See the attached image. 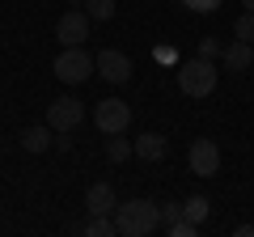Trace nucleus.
<instances>
[{"label": "nucleus", "instance_id": "obj_1", "mask_svg": "<svg viewBox=\"0 0 254 237\" xmlns=\"http://www.w3.org/2000/svg\"><path fill=\"white\" fill-rule=\"evenodd\" d=\"M115 225L123 237H148L161 229V203L153 199H127L115 208Z\"/></svg>", "mask_w": 254, "mask_h": 237}, {"label": "nucleus", "instance_id": "obj_2", "mask_svg": "<svg viewBox=\"0 0 254 237\" xmlns=\"http://www.w3.org/2000/svg\"><path fill=\"white\" fill-rule=\"evenodd\" d=\"M216 85H220V72H216L212 59L195 55V59L178 64V89L187 93V98H208V93H216Z\"/></svg>", "mask_w": 254, "mask_h": 237}, {"label": "nucleus", "instance_id": "obj_3", "mask_svg": "<svg viewBox=\"0 0 254 237\" xmlns=\"http://www.w3.org/2000/svg\"><path fill=\"white\" fill-rule=\"evenodd\" d=\"M51 68H55V76H60L64 85H85L89 76H98V59H93L85 47H64Z\"/></svg>", "mask_w": 254, "mask_h": 237}, {"label": "nucleus", "instance_id": "obj_4", "mask_svg": "<svg viewBox=\"0 0 254 237\" xmlns=\"http://www.w3.org/2000/svg\"><path fill=\"white\" fill-rule=\"evenodd\" d=\"M93 123H98L102 136H119V131L131 127V106L123 98H102L93 102Z\"/></svg>", "mask_w": 254, "mask_h": 237}, {"label": "nucleus", "instance_id": "obj_5", "mask_svg": "<svg viewBox=\"0 0 254 237\" xmlns=\"http://www.w3.org/2000/svg\"><path fill=\"white\" fill-rule=\"evenodd\" d=\"M85 118V102L72 98V93H64V98H55L51 106H47V123H51V131L60 136V131H76Z\"/></svg>", "mask_w": 254, "mask_h": 237}, {"label": "nucleus", "instance_id": "obj_6", "mask_svg": "<svg viewBox=\"0 0 254 237\" xmlns=\"http://www.w3.org/2000/svg\"><path fill=\"white\" fill-rule=\"evenodd\" d=\"M89 13L85 9H68L60 21H55V38H60V47H81L85 38H89Z\"/></svg>", "mask_w": 254, "mask_h": 237}, {"label": "nucleus", "instance_id": "obj_7", "mask_svg": "<svg viewBox=\"0 0 254 237\" xmlns=\"http://www.w3.org/2000/svg\"><path fill=\"white\" fill-rule=\"evenodd\" d=\"M187 161H190V174H199V178H216L220 174V148H216V140H195L190 144V153H187Z\"/></svg>", "mask_w": 254, "mask_h": 237}, {"label": "nucleus", "instance_id": "obj_8", "mask_svg": "<svg viewBox=\"0 0 254 237\" xmlns=\"http://www.w3.org/2000/svg\"><path fill=\"white\" fill-rule=\"evenodd\" d=\"M93 59H98V76L106 85H127L131 81V59H127L123 51H110L106 47V51H98Z\"/></svg>", "mask_w": 254, "mask_h": 237}, {"label": "nucleus", "instance_id": "obj_9", "mask_svg": "<svg viewBox=\"0 0 254 237\" xmlns=\"http://www.w3.org/2000/svg\"><path fill=\"white\" fill-rule=\"evenodd\" d=\"M119 199H115V186L110 182H93L89 191H85V212L89 216H115Z\"/></svg>", "mask_w": 254, "mask_h": 237}, {"label": "nucleus", "instance_id": "obj_10", "mask_svg": "<svg viewBox=\"0 0 254 237\" xmlns=\"http://www.w3.org/2000/svg\"><path fill=\"white\" fill-rule=\"evenodd\" d=\"M250 64H254V43L233 38V43L225 47V68H229V72H246Z\"/></svg>", "mask_w": 254, "mask_h": 237}, {"label": "nucleus", "instance_id": "obj_11", "mask_svg": "<svg viewBox=\"0 0 254 237\" xmlns=\"http://www.w3.org/2000/svg\"><path fill=\"white\" fill-rule=\"evenodd\" d=\"M165 153H170V144H165L161 131H144V136H136V157H144V161H165Z\"/></svg>", "mask_w": 254, "mask_h": 237}, {"label": "nucleus", "instance_id": "obj_12", "mask_svg": "<svg viewBox=\"0 0 254 237\" xmlns=\"http://www.w3.org/2000/svg\"><path fill=\"white\" fill-rule=\"evenodd\" d=\"M17 140H21L26 153H47V148L55 144V131H51V123H43V127H26Z\"/></svg>", "mask_w": 254, "mask_h": 237}, {"label": "nucleus", "instance_id": "obj_13", "mask_svg": "<svg viewBox=\"0 0 254 237\" xmlns=\"http://www.w3.org/2000/svg\"><path fill=\"white\" fill-rule=\"evenodd\" d=\"M106 157H110V165H123V161H131V157H136V144H131V140H123V131H119V136L106 140Z\"/></svg>", "mask_w": 254, "mask_h": 237}, {"label": "nucleus", "instance_id": "obj_14", "mask_svg": "<svg viewBox=\"0 0 254 237\" xmlns=\"http://www.w3.org/2000/svg\"><path fill=\"white\" fill-rule=\"evenodd\" d=\"M81 233H85V237H115L119 225H115V216H89V220L81 225Z\"/></svg>", "mask_w": 254, "mask_h": 237}, {"label": "nucleus", "instance_id": "obj_15", "mask_svg": "<svg viewBox=\"0 0 254 237\" xmlns=\"http://www.w3.org/2000/svg\"><path fill=\"white\" fill-rule=\"evenodd\" d=\"M182 212H187V220H195V225H203V220H208V199H203V195H187V199H182Z\"/></svg>", "mask_w": 254, "mask_h": 237}, {"label": "nucleus", "instance_id": "obj_16", "mask_svg": "<svg viewBox=\"0 0 254 237\" xmlns=\"http://www.w3.org/2000/svg\"><path fill=\"white\" fill-rule=\"evenodd\" d=\"M115 9H119L115 0H85V13H89L93 21H110V17H115Z\"/></svg>", "mask_w": 254, "mask_h": 237}, {"label": "nucleus", "instance_id": "obj_17", "mask_svg": "<svg viewBox=\"0 0 254 237\" xmlns=\"http://www.w3.org/2000/svg\"><path fill=\"white\" fill-rule=\"evenodd\" d=\"M233 34L246 38V43H254V13H242V17L233 21Z\"/></svg>", "mask_w": 254, "mask_h": 237}, {"label": "nucleus", "instance_id": "obj_18", "mask_svg": "<svg viewBox=\"0 0 254 237\" xmlns=\"http://www.w3.org/2000/svg\"><path fill=\"white\" fill-rule=\"evenodd\" d=\"M165 233H170V237H195V233H199V225H195V220H187V216H182V220H174V225L165 229Z\"/></svg>", "mask_w": 254, "mask_h": 237}, {"label": "nucleus", "instance_id": "obj_19", "mask_svg": "<svg viewBox=\"0 0 254 237\" xmlns=\"http://www.w3.org/2000/svg\"><path fill=\"white\" fill-rule=\"evenodd\" d=\"M187 212H182V203H161V229H170L174 220H182Z\"/></svg>", "mask_w": 254, "mask_h": 237}, {"label": "nucleus", "instance_id": "obj_20", "mask_svg": "<svg viewBox=\"0 0 254 237\" xmlns=\"http://www.w3.org/2000/svg\"><path fill=\"white\" fill-rule=\"evenodd\" d=\"M199 55H203V59H216V55H225V47L208 34V38H199Z\"/></svg>", "mask_w": 254, "mask_h": 237}, {"label": "nucleus", "instance_id": "obj_21", "mask_svg": "<svg viewBox=\"0 0 254 237\" xmlns=\"http://www.w3.org/2000/svg\"><path fill=\"white\" fill-rule=\"evenodd\" d=\"M182 4H187L190 13H216L220 4H225V0H182Z\"/></svg>", "mask_w": 254, "mask_h": 237}, {"label": "nucleus", "instance_id": "obj_22", "mask_svg": "<svg viewBox=\"0 0 254 237\" xmlns=\"http://www.w3.org/2000/svg\"><path fill=\"white\" fill-rule=\"evenodd\" d=\"M233 233H237V237H254V225H237Z\"/></svg>", "mask_w": 254, "mask_h": 237}, {"label": "nucleus", "instance_id": "obj_23", "mask_svg": "<svg viewBox=\"0 0 254 237\" xmlns=\"http://www.w3.org/2000/svg\"><path fill=\"white\" fill-rule=\"evenodd\" d=\"M242 4H246V13H254V0H242Z\"/></svg>", "mask_w": 254, "mask_h": 237}]
</instances>
